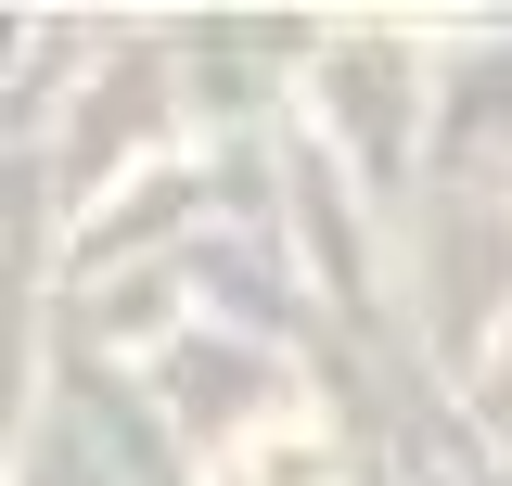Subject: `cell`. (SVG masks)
I'll use <instances>...</instances> for the list:
<instances>
[{
	"label": "cell",
	"mask_w": 512,
	"mask_h": 486,
	"mask_svg": "<svg viewBox=\"0 0 512 486\" xmlns=\"http://www.w3.org/2000/svg\"><path fill=\"white\" fill-rule=\"evenodd\" d=\"M256 486H320V448L308 435H269V448H256Z\"/></svg>",
	"instance_id": "cell-1"
}]
</instances>
